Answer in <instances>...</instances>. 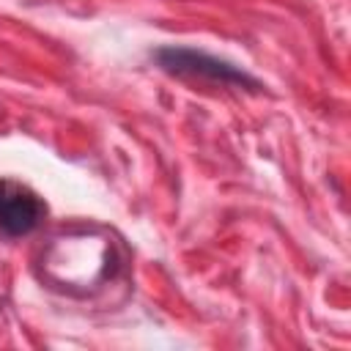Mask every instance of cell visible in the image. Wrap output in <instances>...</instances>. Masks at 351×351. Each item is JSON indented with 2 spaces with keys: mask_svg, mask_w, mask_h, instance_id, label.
I'll return each instance as SVG.
<instances>
[{
  "mask_svg": "<svg viewBox=\"0 0 351 351\" xmlns=\"http://www.w3.org/2000/svg\"><path fill=\"white\" fill-rule=\"evenodd\" d=\"M154 63L173 74V77H186V80H203L214 85H230V88H247V90H261V82L247 74L241 66H233L230 60H222L217 55H208L203 49L192 47H159L154 52Z\"/></svg>",
  "mask_w": 351,
  "mask_h": 351,
  "instance_id": "1",
  "label": "cell"
},
{
  "mask_svg": "<svg viewBox=\"0 0 351 351\" xmlns=\"http://www.w3.org/2000/svg\"><path fill=\"white\" fill-rule=\"evenodd\" d=\"M47 217V203L25 184L0 178V233L19 239L33 233Z\"/></svg>",
  "mask_w": 351,
  "mask_h": 351,
  "instance_id": "2",
  "label": "cell"
}]
</instances>
